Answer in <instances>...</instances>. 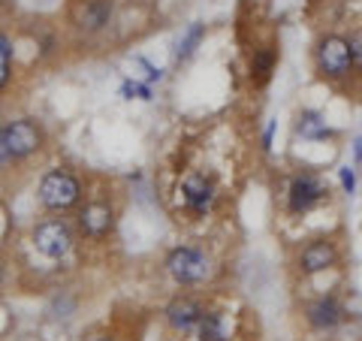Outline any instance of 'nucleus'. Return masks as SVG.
Returning <instances> with one entry per match:
<instances>
[{"label": "nucleus", "mask_w": 362, "mask_h": 341, "mask_svg": "<svg viewBox=\"0 0 362 341\" xmlns=\"http://www.w3.org/2000/svg\"><path fill=\"white\" fill-rule=\"evenodd\" d=\"M88 197L85 178L70 166H52L45 169L37 181V202L42 212L49 214H66L82 206V200Z\"/></svg>", "instance_id": "obj_1"}, {"label": "nucleus", "mask_w": 362, "mask_h": 341, "mask_svg": "<svg viewBox=\"0 0 362 341\" xmlns=\"http://www.w3.org/2000/svg\"><path fill=\"white\" fill-rule=\"evenodd\" d=\"M118 202H115V193H109V187L103 190H90L88 197L82 200V206L76 209V230L82 242L90 245H103L109 242L118 230Z\"/></svg>", "instance_id": "obj_2"}, {"label": "nucleus", "mask_w": 362, "mask_h": 341, "mask_svg": "<svg viewBox=\"0 0 362 341\" xmlns=\"http://www.w3.org/2000/svg\"><path fill=\"white\" fill-rule=\"evenodd\" d=\"M163 269L178 287H206L218 275V263L202 245H175L163 257Z\"/></svg>", "instance_id": "obj_3"}, {"label": "nucleus", "mask_w": 362, "mask_h": 341, "mask_svg": "<svg viewBox=\"0 0 362 341\" xmlns=\"http://www.w3.org/2000/svg\"><path fill=\"white\" fill-rule=\"evenodd\" d=\"M311 61H314V73L332 85H341L356 73V61L344 33H320L314 40Z\"/></svg>", "instance_id": "obj_4"}, {"label": "nucleus", "mask_w": 362, "mask_h": 341, "mask_svg": "<svg viewBox=\"0 0 362 341\" xmlns=\"http://www.w3.org/2000/svg\"><path fill=\"white\" fill-rule=\"evenodd\" d=\"M78 245V230L73 221L61 218V214H49L30 226V248L37 251L42 260L61 263L66 260Z\"/></svg>", "instance_id": "obj_5"}, {"label": "nucleus", "mask_w": 362, "mask_h": 341, "mask_svg": "<svg viewBox=\"0 0 362 341\" xmlns=\"http://www.w3.org/2000/svg\"><path fill=\"white\" fill-rule=\"evenodd\" d=\"M329 197H332V190L320 173L299 169V173H293L287 181L284 212H287V218H305V214H311L314 209H320L323 202H329Z\"/></svg>", "instance_id": "obj_6"}, {"label": "nucleus", "mask_w": 362, "mask_h": 341, "mask_svg": "<svg viewBox=\"0 0 362 341\" xmlns=\"http://www.w3.org/2000/svg\"><path fill=\"white\" fill-rule=\"evenodd\" d=\"M118 0H66L64 21L73 33L85 40H94L115 25Z\"/></svg>", "instance_id": "obj_7"}, {"label": "nucleus", "mask_w": 362, "mask_h": 341, "mask_svg": "<svg viewBox=\"0 0 362 341\" xmlns=\"http://www.w3.org/2000/svg\"><path fill=\"white\" fill-rule=\"evenodd\" d=\"M175 197H178L181 212H185L190 221H202L218 206V185H214L211 175L199 173V169H187V173L178 178Z\"/></svg>", "instance_id": "obj_8"}, {"label": "nucleus", "mask_w": 362, "mask_h": 341, "mask_svg": "<svg viewBox=\"0 0 362 341\" xmlns=\"http://www.w3.org/2000/svg\"><path fill=\"white\" fill-rule=\"evenodd\" d=\"M0 130H4V139L9 145V151H13V157L21 166H25L30 157H37L45 145H49V133H45L42 121L30 118V115L9 118V121L0 124Z\"/></svg>", "instance_id": "obj_9"}, {"label": "nucleus", "mask_w": 362, "mask_h": 341, "mask_svg": "<svg viewBox=\"0 0 362 341\" xmlns=\"http://www.w3.org/2000/svg\"><path fill=\"white\" fill-rule=\"evenodd\" d=\"M335 266H341V248H338L332 236L311 238V242H305L296 251V257H293V272H296L302 281L323 275V272H329Z\"/></svg>", "instance_id": "obj_10"}, {"label": "nucleus", "mask_w": 362, "mask_h": 341, "mask_svg": "<svg viewBox=\"0 0 362 341\" xmlns=\"http://www.w3.org/2000/svg\"><path fill=\"white\" fill-rule=\"evenodd\" d=\"M302 320L311 333H335L347 320V308L335 293H320L302 302Z\"/></svg>", "instance_id": "obj_11"}, {"label": "nucleus", "mask_w": 362, "mask_h": 341, "mask_svg": "<svg viewBox=\"0 0 362 341\" xmlns=\"http://www.w3.org/2000/svg\"><path fill=\"white\" fill-rule=\"evenodd\" d=\"M206 311H209V305L199 296H194V293H178V296H173L166 302L163 323L173 329L175 335H194L199 320L206 317Z\"/></svg>", "instance_id": "obj_12"}, {"label": "nucleus", "mask_w": 362, "mask_h": 341, "mask_svg": "<svg viewBox=\"0 0 362 341\" xmlns=\"http://www.w3.org/2000/svg\"><path fill=\"white\" fill-rule=\"evenodd\" d=\"M281 61V52L275 42H263L251 52V61H247V79H251L254 88H266L275 76V67Z\"/></svg>", "instance_id": "obj_13"}, {"label": "nucleus", "mask_w": 362, "mask_h": 341, "mask_svg": "<svg viewBox=\"0 0 362 341\" xmlns=\"http://www.w3.org/2000/svg\"><path fill=\"white\" fill-rule=\"evenodd\" d=\"M293 130H296V136H302V139H308V142H323V139H329L332 136L329 124H326V118L317 109H302L296 115Z\"/></svg>", "instance_id": "obj_14"}, {"label": "nucleus", "mask_w": 362, "mask_h": 341, "mask_svg": "<svg viewBox=\"0 0 362 341\" xmlns=\"http://www.w3.org/2000/svg\"><path fill=\"white\" fill-rule=\"evenodd\" d=\"M206 33H209V30H206V25H202V21H194V25H190V28L178 37L175 52H173V61H175V64H187V61L197 54L199 42L206 40Z\"/></svg>", "instance_id": "obj_15"}, {"label": "nucleus", "mask_w": 362, "mask_h": 341, "mask_svg": "<svg viewBox=\"0 0 362 341\" xmlns=\"http://www.w3.org/2000/svg\"><path fill=\"white\" fill-rule=\"evenodd\" d=\"M199 341H230V326H226V314L218 308H209L206 317L199 320L197 333Z\"/></svg>", "instance_id": "obj_16"}, {"label": "nucleus", "mask_w": 362, "mask_h": 341, "mask_svg": "<svg viewBox=\"0 0 362 341\" xmlns=\"http://www.w3.org/2000/svg\"><path fill=\"white\" fill-rule=\"evenodd\" d=\"M13 64H16V42L6 30H0V97L6 94L13 82Z\"/></svg>", "instance_id": "obj_17"}, {"label": "nucleus", "mask_w": 362, "mask_h": 341, "mask_svg": "<svg viewBox=\"0 0 362 341\" xmlns=\"http://www.w3.org/2000/svg\"><path fill=\"white\" fill-rule=\"evenodd\" d=\"M121 97L124 100H148L154 97V91H151V82H139V79H124L121 82Z\"/></svg>", "instance_id": "obj_18"}, {"label": "nucleus", "mask_w": 362, "mask_h": 341, "mask_svg": "<svg viewBox=\"0 0 362 341\" xmlns=\"http://www.w3.org/2000/svg\"><path fill=\"white\" fill-rule=\"evenodd\" d=\"M338 185H341V190L347 193V197H354L356 193V166H341L338 169Z\"/></svg>", "instance_id": "obj_19"}, {"label": "nucleus", "mask_w": 362, "mask_h": 341, "mask_svg": "<svg viewBox=\"0 0 362 341\" xmlns=\"http://www.w3.org/2000/svg\"><path fill=\"white\" fill-rule=\"evenodd\" d=\"M21 163L13 157V151H9V145L4 139V130H0V173H16Z\"/></svg>", "instance_id": "obj_20"}, {"label": "nucleus", "mask_w": 362, "mask_h": 341, "mask_svg": "<svg viewBox=\"0 0 362 341\" xmlns=\"http://www.w3.org/2000/svg\"><path fill=\"white\" fill-rule=\"evenodd\" d=\"M347 42H350V52H354L356 67H362V28L350 30V33H347Z\"/></svg>", "instance_id": "obj_21"}, {"label": "nucleus", "mask_w": 362, "mask_h": 341, "mask_svg": "<svg viewBox=\"0 0 362 341\" xmlns=\"http://www.w3.org/2000/svg\"><path fill=\"white\" fill-rule=\"evenodd\" d=\"M275 130H278V121H269L266 130H263V145H259L263 151H272V142H275Z\"/></svg>", "instance_id": "obj_22"}, {"label": "nucleus", "mask_w": 362, "mask_h": 341, "mask_svg": "<svg viewBox=\"0 0 362 341\" xmlns=\"http://www.w3.org/2000/svg\"><path fill=\"white\" fill-rule=\"evenodd\" d=\"M139 64L145 67V82H151V85H154V82H160V79H163V70H157V67H151L148 61H142V58H139Z\"/></svg>", "instance_id": "obj_23"}, {"label": "nucleus", "mask_w": 362, "mask_h": 341, "mask_svg": "<svg viewBox=\"0 0 362 341\" xmlns=\"http://www.w3.org/2000/svg\"><path fill=\"white\" fill-rule=\"evenodd\" d=\"M362 163V136H356L354 139V166Z\"/></svg>", "instance_id": "obj_24"}, {"label": "nucleus", "mask_w": 362, "mask_h": 341, "mask_svg": "<svg viewBox=\"0 0 362 341\" xmlns=\"http://www.w3.org/2000/svg\"><path fill=\"white\" fill-rule=\"evenodd\" d=\"M90 341H118L115 335H112V333H100V335H94V338H90Z\"/></svg>", "instance_id": "obj_25"}]
</instances>
